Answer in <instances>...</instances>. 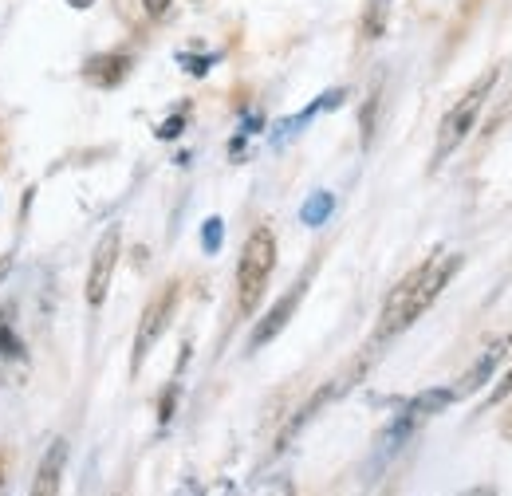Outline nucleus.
<instances>
[{"instance_id":"17","label":"nucleus","mask_w":512,"mask_h":496,"mask_svg":"<svg viewBox=\"0 0 512 496\" xmlns=\"http://www.w3.org/2000/svg\"><path fill=\"white\" fill-rule=\"evenodd\" d=\"M174 402H178V386H170V390H166L162 410H158V422H170V418H174Z\"/></svg>"},{"instance_id":"11","label":"nucleus","mask_w":512,"mask_h":496,"mask_svg":"<svg viewBox=\"0 0 512 496\" xmlns=\"http://www.w3.org/2000/svg\"><path fill=\"white\" fill-rule=\"evenodd\" d=\"M386 16H390V0H367L359 36H363V40H379V36L386 32Z\"/></svg>"},{"instance_id":"21","label":"nucleus","mask_w":512,"mask_h":496,"mask_svg":"<svg viewBox=\"0 0 512 496\" xmlns=\"http://www.w3.org/2000/svg\"><path fill=\"white\" fill-rule=\"evenodd\" d=\"M501 434H505V437H509V441H512V414H509V418H505V422H501Z\"/></svg>"},{"instance_id":"12","label":"nucleus","mask_w":512,"mask_h":496,"mask_svg":"<svg viewBox=\"0 0 512 496\" xmlns=\"http://www.w3.org/2000/svg\"><path fill=\"white\" fill-rule=\"evenodd\" d=\"M331 209H335V197H331V193H316V197H312V201L300 209V221L316 229V225H323V221L331 217Z\"/></svg>"},{"instance_id":"19","label":"nucleus","mask_w":512,"mask_h":496,"mask_svg":"<svg viewBox=\"0 0 512 496\" xmlns=\"http://www.w3.org/2000/svg\"><path fill=\"white\" fill-rule=\"evenodd\" d=\"M182 63L190 67V75H205V71H209V63H213V60H197V56H182Z\"/></svg>"},{"instance_id":"20","label":"nucleus","mask_w":512,"mask_h":496,"mask_svg":"<svg viewBox=\"0 0 512 496\" xmlns=\"http://www.w3.org/2000/svg\"><path fill=\"white\" fill-rule=\"evenodd\" d=\"M142 4L150 16H166V8H170V0H142Z\"/></svg>"},{"instance_id":"1","label":"nucleus","mask_w":512,"mask_h":496,"mask_svg":"<svg viewBox=\"0 0 512 496\" xmlns=\"http://www.w3.org/2000/svg\"><path fill=\"white\" fill-rule=\"evenodd\" d=\"M457 268H461V256L453 252V256H434V260L418 264L406 280H398V288L386 300L383 319H379V339H390V335L406 331L422 311L446 292V284L453 280Z\"/></svg>"},{"instance_id":"3","label":"nucleus","mask_w":512,"mask_h":496,"mask_svg":"<svg viewBox=\"0 0 512 496\" xmlns=\"http://www.w3.org/2000/svg\"><path fill=\"white\" fill-rule=\"evenodd\" d=\"M493 83H497V71H485L453 107H449V115L442 119L438 126V142H434V158H430V170H438L442 162H446L449 154L465 142V134L473 130L477 123V115H481V107H485V99H489V91H493Z\"/></svg>"},{"instance_id":"13","label":"nucleus","mask_w":512,"mask_h":496,"mask_svg":"<svg viewBox=\"0 0 512 496\" xmlns=\"http://www.w3.org/2000/svg\"><path fill=\"white\" fill-rule=\"evenodd\" d=\"M375 115H379V87L367 95V107H363V115H359V126H363V150H367L371 138H375Z\"/></svg>"},{"instance_id":"22","label":"nucleus","mask_w":512,"mask_h":496,"mask_svg":"<svg viewBox=\"0 0 512 496\" xmlns=\"http://www.w3.org/2000/svg\"><path fill=\"white\" fill-rule=\"evenodd\" d=\"M67 4H71V8H91L95 0H67Z\"/></svg>"},{"instance_id":"15","label":"nucleus","mask_w":512,"mask_h":496,"mask_svg":"<svg viewBox=\"0 0 512 496\" xmlns=\"http://www.w3.org/2000/svg\"><path fill=\"white\" fill-rule=\"evenodd\" d=\"M0 355H20V343L12 339V331H8V323H0Z\"/></svg>"},{"instance_id":"14","label":"nucleus","mask_w":512,"mask_h":496,"mask_svg":"<svg viewBox=\"0 0 512 496\" xmlns=\"http://www.w3.org/2000/svg\"><path fill=\"white\" fill-rule=\"evenodd\" d=\"M221 241H225V225H221V217H209V221L201 225V248H205V252H217Z\"/></svg>"},{"instance_id":"2","label":"nucleus","mask_w":512,"mask_h":496,"mask_svg":"<svg viewBox=\"0 0 512 496\" xmlns=\"http://www.w3.org/2000/svg\"><path fill=\"white\" fill-rule=\"evenodd\" d=\"M272 268H276V237L268 225H260L249 233V241L241 248V264H237V308L241 315H253L268 292V280H272Z\"/></svg>"},{"instance_id":"18","label":"nucleus","mask_w":512,"mask_h":496,"mask_svg":"<svg viewBox=\"0 0 512 496\" xmlns=\"http://www.w3.org/2000/svg\"><path fill=\"white\" fill-rule=\"evenodd\" d=\"M509 394H512V371L505 374V378L497 382V390L489 394V406H497V402H501V398H509Z\"/></svg>"},{"instance_id":"8","label":"nucleus","mask_w":512,"mask_h":496,"mask_svg":"<svg viewBox=\"0 0 512 496\" xmlns=\"http://www.w3.org/2000/svg\"><path fill=\"white\" fill-rule=\"evenodd\" d=\"M505 355H509V343H493V347H489V351L477 359V367H473V371H469L465 378H461V382H457V390H453V394L461 398V394H473V390H481V386L493 378V371L505 363Z\"/></svg>"},{"instance_id":"6","label":"nucleus","mask_w":512,"mask_h":496,"mask_svg":"<svg viewBox=\"0 0 512 496\" xmlns=\"http://www.w3.org/2000/svg\"><path fill=\"white\" fill-rule=\"evenodd\" d=\"M308 280H312V272H304L288 292H284V300H276V308L268 311L260 323H256L253 339H249V351H260L264 343H272L284 327H288V319H292V311L300 308V300H304V292H308Z\"/></svg>"},{"instance_id":"16","label":"nucleus","mask_w":512,"mask_h":496,"mask_svg":"<svg viewBox=\"0 0 512 496\" xmlns=\"http://www.w3.org/2000/svg\"><path fill=\"white\" fill-rule=\"evenodd\" d=\"M182 126H186V115H174L170 123L158 126V138H166V142H170V138H178V134H182Z\"/></svg>"},{"instance_id":"9","label":"nucleus","mask_w":512,"mask_h":496,"mask_svg":"<svg viewBox=\"0 0 512 496\" xmlns=\"http://www.w3.org/2000/svg\"><path fill=\"white\" fill-rule=\"evenodd\" d=\"M64 465H67V441L56 437L48 457L40 461V473H36V493H56L60 489V477H64Z\"/></svg>"},{"instance_id":"23","label":"nucleus","mask_w":512,"mask_h":496,"mask_svg":"<svg viewBox=\"0 0 512 496\" xmlns=\"http://www.w3.org/2000/svg\"><path fill=\"white\" fill-rule=\"evenodd\" d=\"M0 489H4V453H0Z\"/></svg>"},{"instance_id":"10","label":"nucleus","mask_w":512,"mask_h":496,"mask_svg":"<svg viewBox=\"0 0 512 496\" xmlns=\"http://www.w3.org/2000/svg\"><path fill=\"white\" fill-rule=\"evenodd\" d=\"M453 398H457L453 390H426V394H418V398L406 406V414H414V418H434V414L446 410Z\"/></svg>"},{"instance_id":"4","label":"nucleus","mask_w":512,"mask_h":496,"mask_svg":"<svg viewBox=\"0 0 512 496\" xmlns=\"http://www.w3.org/2000/svg\"><path fill=\"white\" fill-rule=\"evenodd\" d=\"M178 284L170 280L150 304L142 311V323H138V335H134V355H130V371L138 374V367L146 363V355L154 351V343L166 335V327H170V319H174V308H178Z\"/></svg>"},{"instance_id":"7","label":"nucleus","mask_w":512,"mask_h":496,"mask_svg":"<svg viewBox=\"0 0 512 496\" xmlns=\"http://www.w3.org/2000/svg\"><path fill=\"white\" fill-rule=\"evenodd\" d=\"M130 67H134V60H130L127 52H103V56L87 60L83 75H87V83H95V87L111 91V87H119V83L127 79Z\"/></svg>"},{"instance_id":"5","label":"nucleus","mask_w":512,"mask_h":496,"mask_svg":"<svg viewBox=\"0 0 512 496\" xmlns=\"http://www.w3.org/2000/svg\"><path fill=\"white\" fill-rule=\"evenodd\" d=\"M119 252H123V237L119 229H107L103 241L95 245V256H91V272H87V304L99 308L111 292V280H115V268H119Z\"/></svg>"}]
</instances>
